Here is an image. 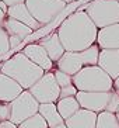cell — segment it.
<instances>
[{
    "mask_svg": "<svg viewBox=\"0 0 119 128\" xmlns=\"http://www.w3.org/2000/svg\"><path fill=\"white\" fill-rule=\"evenodd\" d=\"M56 107H58V111H59V114L62 116L63 120H67V118L73 116L78 108H81L80 104H78V102H77V98H76V96L59 98V100L56 102Z\"/></svg>",
    "mask_w": 119,
    "mask_h": 128,
    "instance_id": "d6986e66",
    "label": "cell"
},
{
    "mask_svg": "<svg viewBox=\"0 0 119 128\" xmlns=\"http://www.w3.org/2000/svg\"><path fill=\"white\" fill-rule=\"evenodd\" d=\"M100 51L101 48L97 45V42L93 44L91 46H88L87 49H84V51H80V52L64 51V54L60 56V59L56 62V69L73 76L84 66L97 65Z\"/></svg>",
    "mask_w": 119,
    "mask_h": 128,
    "instance_id": "277c9868",
    "label": "cell"
},
{
    "mask_svg": "<svg viewBox=\"0 0 119 128\" xmlns=\"http://www.w3.org/2000/svg\"><path fill=\"white\" fill-rule=\"evenodd\" d=\"M30 93L38 100V103H56L60 96V86L56 82L55 73L52 70L45 72L39 80L28 89Z\"/></svg>",
    "mask_w": 119,
    "mask_h": 128,
    "instance_id": "ba28073f",
    "label": "cell"
},
{
    "mask_svg": "<svg viewBox=\"0 0 119 128\" xmlns=\"http://www.w3.org/2000/svg\"><path fill=\"white\" fill-rule=\"evenodd\" d=\"M73 84L81 92H109L114 89V79L98 65H90L73 75Z\"/></svg>",
    "mask_w": 119,
    "mask_h": 128,
    "instance_id": "3957f363",
    "label": "cell"
},
{
    "mask_svg": "<svg viewBox=\"0 0 119 128\" xmlns=\"http://www.w3.org/2000/svg\"><path fill=\"white\" fill-rule=\"evenodd\" d=\"M77 87L74 84H70V86H66V87H62L60 89V96L59 98H63V97H71V96H76L77 94Z\"/></svg>",
    "mask_w": 119,
    "mask_h": 128,
    "instance_id": "cb8c5ba5",
    "label": "cell"
},
{
    "mask_svg": "<svg viewBox=\"0 0 119 128\" xmlns=\"http://www.w3.org/2000/svg\"><path fill=\"white\" fill-rule=\"evenodd\" d=\"M6 17H7V14H6V13H4L1 8H0V24L4 21V18H6Z\"/></svg>",
    "mask_w": 119,
    "mask_h": 128,
    "instance_id": "f546056e",
    "label": "cell"
},
{
    "mask_svg": "<svg viewBox=\"0 0 119 128\" xmlns=\"http://www.w3.org/2000/svg\"><path fill=\"white\" fill-rule=\"evenodd\" d=\"M25 56H28L34 64H37L38 66H41L45 72L52 70L53 69V62L51 58H49L48 52L45 51V48L39 44V42H32V44H27L24 46V49L21 51Z\"/></svg>",
    "mask_w": 119,
    "mask_h": 128,
    "instance_id": "30bf717a",
    "label": "cell"
},
{
    "mask_svg": "<svg viewBox=\"0 0 119 128\" xmlns=\"http://www.w3.org/2000/svg\"><path fill=\"white\" fill-rule=\"evenodd\" d=\"M0 8H1V10H3L4 13H6V14H7V10H8V6L6 3H4L3 0H0Z\"/></svg>",
    "mask_w": 119,
    "mask_h": 128,
    "instance_id": "f1b7e54d",
    "label": "cell"
},
{
    "mask_svg": "<svg viewBox=\"0 0 119 128\" xmlns=\"http://www.w3.org/2000/svg\"><path fill=\"white\" fill-rule=\"evenodd\" d=\"M39 44L45 48V51L48 52L49 58H51L55 64L64 54V48H63V45H62V42H60V40H59V35H58L56 31L52 32V34L46 35V37L41 38V40H39Z\"/></svg>",
    "mask_w": 119,
    "mask_h": 128,
    "instance_id": "2e32d148",
    "label": "cell"
},
{
    "mask_svg": "<svg viewBox=\"0 0 119 128\" xmlns=\"http://www.w3.org/2000/svg\"><path fill=\"white\" fill-rule=\"evenodd\" d=\"M18 128H49V127L44 117L39 113H37L31 116L30 118H27L25 121H22L21 124H18Z\"/></svg>",
    "mask_w": 119,
    "mask_h": 128,
    "instance_id": "44dd1931",
    "label": "cell"
},
{
    "mask_svg": "<svg viewBox=\"0 0 119 128\" xmlns=\"http://www.w3.org/2000/svg\"><path fill=\"white\" fill-rule=\"evenodd\" d=\"M64 51L80 52L97 42L98 27L84 10L67 16L56 30Z\"/></svg>",
    "mask_w": 119,
    "mask_h": 128,
    "instance_id": "6da1fadb",
    "label": "cell"
},
{
    "mask_svg": "<svg viewBox=\"0 0 119 128\" xmlns=\"http://www.w3.org/2000/svg\"><path fill=\"white\" fill-rule=\"evenodd\" d=\"M97 65L115 80L119 76V49H101Z\"/></svg>",
    "mask_w": 119,
    "mask_h": 128,
    "instance_id": "7c38bea8",
    "label": "cell"
},
{
    "mask_svg": "<svg viewBox=\"0 0 119 128\" xmlns=\"http://www.w3.org/2000/svg\"><path fill=\"white\" fill-rule=\"evenodd\" d=\"M1 26H3L4 30L7 31L8 35H14V37H18V38H21V40L28 38L34 31L32 28H30V27L25 26L24 23L13 18V17H8V16L4 18V21L1 23Z\"/></svg>",
    "mask_w": 119,
    "mask_h": 128,
    "instance_id": "e0dca14e",
    "label": "cell"
},
{
    "mask_svg": "<svg viewBox=\"0 0 119 128\" xmlns=\"http://www.w3.org/2000/svg\"><path fill=\"white\" fill-rule=\"evenodd\" d=\"M114 90H115L116 93L119 94V76L116 78L115 80H114Z\"/></svg>",
    "mask_w": 119,
    "mask_h": 128,
    "instance_id": "83f0119b",
    "label": "cell"
},
{
    "mask_svg": "<svg viewBox=\"0 0 119 128\" xmlns=\"http://www.w3.org/2000/svg\"><path fill=\"white\" fill-rule=\"evenodd\" d=\"M10 120V103L0 102V121Z\"/></svg>",
    "mask_w": 119,
    "mask_h": 128,
    "instance_id": "d4e9b609",
    "label": "cell"
},
{
    "mask_svg": "<svg viewBox=\"0 0 119 128\" xmlns=\"http://www.w3.org/2000/svg\"><path fill=\"white\" fill-rule=\"evenodd\" d=\"M0 72L10 76L11 79H14L24 90H28L45 73V70L41 66L34 64L22 52H17L4 60L0 65Z\"/></svg>",
    "mask_w": 119,
    "mask_h": 128,
    "instance_id": "7a4b0ae2",
    "label": "cell"
},
{
    "mask_svg": "<svg viewBox=\"0 0 119 128\" xmlns=\"http://www.w3.org/2000/svg\"><path fill=\"white\" fill-rule=\"evenodd\" d=\"M4 3L7 4L8 7L10 6H15V4H21V3H25V0H3Z\"/></svg>",
    "mask_w": 119,
    "mask_h": 128,
    "instance_id": "4316f807",
    "label": "cell"
},
{
    "mask_svg": "<svg viewBox=\"0 0 119 128\" xmlns=\"http://www.w3.org/2000/svg\"><path fill=\"white\" fill-rule=\"evenodd\" d=\"M22 89L14 79L0 72V102L10 103L22 93Z\"/></svg>",
    "mask_w": 119,
    "mask_h": 128,
    "instance_id": "5bb4252c",
    "label": "cell"
},
{
    "mask_svg": "<svg viewBox=\"0 0 119 128\" xmlns=\"http://www.w3.org/2000/svg\"><path fill=\"white\" fill-rule=\"evenodd\" d=\"M115 114H116V117H118V120H119V108H118V111H116Z\"/></svg>",
    "mask_w": 119,
    "mask_h": 128,
    "instance_id": "1f68e13d",
    "label": "cell"
},
{
    "mask_svg": "<svg viewBox=\"0 0 119 128\" xmlns=\"http://www.w3.org/2000/svg\"><path fill=\"white\" fill-rule=\"evenodd\" d=\"M87 14L98 27L119 23V0H93L87 4Z\"/></svg>",
    "mask_w": 119,
    "mask_h": 128,
    "instance_id": "8992f818",
    "label": "cell"
},
{
    "mask_svg": "<svg viewBox=\"0 0 119 128\" xmlns=\"http://www.w3.org/2000/svg\"><path fill=\"white\" fill-rule=\"evenodd\" d=\"M10 52V42H8V34L0 24V58Z\"/></svg>",
    "mask_w": 119,
    "mask_h": 128,
    "instance_id": "603a6c76",
    "label": "cell"
},
{
    "mask_svg": "<svg viewBox=\"0 0 119 128\" xmlns=\"http://www.w3.org/2000/svg\"><path fill=\"white\" fill-rule=\"evenodd\" d=\"M67 128H95L97 125V113L91 110L78 108L71 117L64 120Z\"/></svg>",
    "mask_w": 119,
    "mask_h": 128,
    "instance_id": "4fadbf2b",
    "label": "cell"
},
{
    "mask_svg": "<svg viewBox=\"0 0 119 128\" xmlns=\"http://www.w3.org/2000/svg\"><path fill=\"white\" fill-rule=\"evenodd\" d=\"M32 17L41 26L55 21L63 10H66L67 3L64 0H25Z\"/></svg>",
    "mask_w": 119,
    "mask_h": 128,
    "instance_id": "52a82bcc",
    "label": "cell"
},
{
    "mask_svg": "<svg viewBox=\"0 0 119 128\" xmlns=\"http://www.w3.org/2000/svg\"><path fill=\"white\" fill-rule=\"evenodd\" d=\"M97 45L101 49H119V23L98 28Z\"/></svg>",
    "mask_w": 119,
    "mask_h": 128,
    "instance_id": "8fae6325",
    "label": "cell"
},
{
    "mask_svg": "<svg viewBox=\"0 0 119 128\" xmlns=\"http://www.w3.org/2000/svg\"><path fill=\"white\" fill-rule=\"evenodd\" d=\"M38 110H39L38 100L30 93V90H22L20 96L10 102V120L18 125L31 116L37 114Z\"/></svg>",
    "mask_w": 119,
    "mask_h": 128,
    "instance_id": "9c48e42d",
    "label": "cell"
},
{
    "mask_svg": "<svg viewBox=\"0 0 119 128\" xmlns=\"http://www.w3.org/2000/svg\"><path fill=\"white\" fill-rule=\"evenodd\" d=\"M95 128H119V120L115 113L101 111L97 114V125Z\"/></svg>",
    "mask_w": 119,
    "mask_h": 128,
    "instance_id": "ffe728a7",
    "label": "cell"
},
{
    "mask_svg": "<svg viewBox=\"0 0 119 128\" xmlns=\"http://www.w3.org/2000/svg\"><path fill=\"white\" fill-rule=\"evenodd\" d=\"M0 128H18V125L14 124L11 120H3L0 121Z\"/></svg>",
    "mask_w": 119,
    "mask_h": 128,
    "instance_id": "484cf974",
    "label": "cell"
},
{
    "mask_svg": "<svg viewBox=\"0 0 119 128\" xmlns=\"http://www.w3.org/2000/svg\"><path fill=\"white\" fill-rule=\"evenodd\" d=\"M52 128H67V125L64 124V121H63V122H60V124L55 125V127H52Z\"/></svg>",
    "mask_w": 119,
    "mask_h": 128,
    "instance_id": "4dcf8cb0",
    "label": "cell"
},
{
    "mask_svg": "<svg viewBox=\"0 0 119 128\" xmlns=\"http://www.w3.org/2000/svg\"><path fill=\"white\" fill-rule=\"evenodd\" d=\"M53 73H55L56 82H58V84L60 86V89H62V87H66V86L73 84V76H71V75L64 73V72L59 70V69H55V70H53Z\"/></svg>",
    "mask_w": 119,
    "mask_h": 128,
    "instance_id": "7402d4cb",
    "label": "cell"
},
{
    "mask_svg": "<svg viewBox=\"0 0 119 128\" xmlns=\"http://www.w3.org/2000/svg\"><path fill=\"white\" fill-rule=\"evenodd\" d=\"M70 2H76V0H70Z\"/></svg>",
    "mask_w": 119,
    "mask_h": 128,
    "instance_id": "836d02e7",
    "label": "cell"
},
{
    "mask_svg": "<svg viewBox=\"0 0 119 128\" xmlns=\"http://www.w3.org/2000/svg\"><path fill=\"white\" fill-rule=\"evenodd\" d=\"M38 113L41 114L45 118V121L48 122V127L52 128L55 125L63 122V118L58 111V107H56V103H41L39 104V110Z\"/></svg>",
    "mask_w": 119,
    "mask_h": 128,
    "instance_id": "ac0fdd59",
    "label": "cell"
},
{
    "mask_svg": "<svg viewBox=\"0 0 119 128\" xmlns=\"http://www.w3.org/2000/svg\"><path fill=\"white\" fill-rule=\"evenodd\" d=\"M7 16L8 17H13V18H15V20H18L21 23H24L25 26H28L30 28H32V30L41 28V24L32 17V14L30 13V10H28V7L25 6V3L10 6L8 10H7Z\"/></svg>",
    "mask_w": 119,
    "mask_h": 128,
    "instance_id": "9a60e30c",
    "label": "cell"
},
{
    "mask_svg": "<svg viewBox=\"0 0 119 128\" xmlns=\"http://www.w3.org/2000/svg\"><path fill=\"white\" fill-rule=\"evenodd\" d=\"M78 104L81 108L91 110L94 113L111 111L116 113L119 108V94L114 89L109 92H81L78 90L76 94Z\"/></svg>",
    "mask_w": 119,
    "mask_h": 128,
    "instance_id": "5b68a950",
    "label": "cell"
},
{
    "mask_svg": "<svg viewBox=\"0 0 119 128\" xmlns=\"http://www.w3.org/2000/svg\"><path fill=\"white\" fill-rule=\"evenodd\" d=\"M64 2H66V3H69V2H70V0H64Z\"/></svg>",
    "mask_w": 119,
    "mask_h": 128,
    "instance_id": "d6a6232c",
    "label": "cell"
}]
</instances>
